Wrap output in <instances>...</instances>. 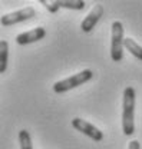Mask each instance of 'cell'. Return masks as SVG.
<instances>
[{
  "label": "cell",
  "instance_id": "obj_1",
  "mask_svg": "<svg viewBox=\"0 0 142 149\" xmlns=\"http://www.w3.org/2000/svg\"><path fill=\"white\" fill-rule=\"evenodd\" d=\"M135 89L132 86L125 88L124 91V102H122V130L125 136H131L135 132L134 123V113H135Z\"/></svg>",
  "mask_w": 142,
  "mask_h": 149
},
{
  "label": "cell",
  "instance_id": "obj_2",
  "mask_svg": "<svg viewBox=\"0 0 142 149\" xmlns=\"http://www.w3.org/2000/svg\"><path fill=\"white\" fill-rule=\"evenodd\" d=\"M92 77H93V72H92L90 69H85V70L73 74L71 77H66V79H63V80L56 82L53 85V92L55 93H65V92H68V91H72V89H75V88H78V86H80V85L89 82Z\"/></svg>",
  "mask_w": 142,
  "mask_h": 149
},
{
  "label": "cell",
  "instance_id": "obj_3",
  "mask_svg": "<svg viewBox=\"0 0 142 149\" xmlns=\"http://www.w3.org/2000/svg\"><path fill=\"white\" fill-rule=\"evenodd\" d=\"M111 57L113 62H121L124 57V24L119 20L112 23V37H111Z\"/></svg>",
  "mask_w": 142,
  "mask_h": 149
},
{
  "label": "cell",
  "instance_id": "obj_4",
  "mask_svg": "<svg viewBox=\"0 0 142 149\" xmlns=\"http://www.w3.org/2000/svg\"><path fill=\"white\" fill-rule=\"evenodd\" d=\"M35 16H36V10L33 7L27 6V7L20 9L17 12H12V13L3 15L1 19H0V23H1V26L9 27V26L22 23V22H26V20H29V19H33Z\"/></svg>",
  "mask_w": 142,
  "mask_h": 149
},
{
  "label": "cell",
  "instance_id": "obj_5",
  "mask_svg": "<svg viewBox=\"0 0 142 149\" xmlns=\"http://www.w3.org/2000/svg\"><path fill=\"white\" fill-rule=\"evenodd\" d=\"M72 126H73V129H76L78 132L86 135L88 138H90L95 142H101L104 139V132L102 130L98 129L95 125H92V123H89L86 120L80 119V118H75L72 120Z\"/></svg>",
  "mask_w": 142,
  "mask_h": 149
},
{
  "label": "cell",
  "instance_id": "obj_6",
  "mask_svg": "<svg viewBox=\"0 0 142 149\" xmlns=\"http://www.w3.org/2000/svg\"><path fill=\"white\" fill-rule=\"evenodd\" d=\"M102 16H104V6H101V4L93 6V9L89 12L88 16L83 19L82 23H80V29H82V32L89 33V32L96 26V23L101 20Z\"/></svg>",
  "mask_w": 142,
  "mask_h": 149
},
{
  "label": "cell",
  "instance_id": "obj_7",
  "mask_svg": "<svg viewBox=\"0 0 142 149\" xmlns=\"http://www.w3.org/2000/svg\"><path fill=\"white\" fill-rule=\"evenodd\" d=\"M46 36V30L43 27H35L29 32H23L16 36V43L23 46V45H29V43H35L42 40L43 37Z\"/></svg>",
  "mask_w": 142,
  "mask_h": 149
},
{
  "label": "cell",
  "instance_id": "obj_8",
  "mask_svg": "<svg viewBox=\"0 0 142 149\" xmlns=\"http://www.w3.org/2000/svg\"><path fill=\"white\" fill-rule=\"evenodd\" d=\"M124 47L131 53V55L134 56V57H136L138 60H142V46H139L134 39H131V37H125Z\"/></svg>",
  "mask_w": 142,
  "mask_h": 149
},
{
  "label": "cell",
  "instance_id": "obj_9",
  "mask_svg": "<svg viewBox=\"0 0 142 149\" xmlns=\"http://www.w3.org/2000/svg\"><path fill=\"white\" fill-rule=\"evenodd\" d=\"M7 60H9V43L6 40H0V73L6 72Z\"/></svg>",
  "mask_w": 142,
  "mask_h": 149
},
{
  "label": "cell",
  "instance_id": "obj_10",
  "mask_svg": "<svg viewBox=\"0 0 142 149\" xmlns=\"http://www.w3.org/2000/svg\"><path fill=\"white\" fill-rule=\"evenodd\" d=\"M57 6L62 9H72V10H83L86 3L83 0H57Z\"/></svg>",
  "mask_w": 142,
  "mask_h": 149
},
{
  "label": "cell",
  "instance_id": "obj_11",
  "mask_svg": "<svg viewBox=\"0 0 142 149\" xmlns=\"http://www.w3.org/2000/svg\"><path fill=\"white\" fill-rule=\"evenodd\" d=\"M19 143H20V149H33L30 133L26 129H22L19 132Z\"/></svg>",
  "mask_w": 142,
  "mask_h": 149
},
{
  "label": "cell",
  "instance_id": "obj_12",
  "mask_svg": "<svg viewBox=\"0 0 142 149\" xmlns=\"http://www.w3.org/2000/svg\"><path fill=\"white\" fill-rule=\"evenodd\" d=\"M40 3L46 7V10H49L50 13H57L59 12V6H57V0H53V1H48V0H40Z\"/></svg>",
  "mask_w": 142,
  "mask_h": 149
},
{
  "label": "cell",
  "instance_id": "obj_13",
  "mask_svg": "<svg viewBox=\"0 0 142 149\" xmlns=\"http://www.w3.org/2000/svg\"><path fill=\"white\" fill-rule=\"evenodd\" d=\"M128 149H141V143H139L136 139H134V141H131V142H129Z\"/></svg>",
  "mask_w": 142,
  "mask_h": 149
}]
</instances>
